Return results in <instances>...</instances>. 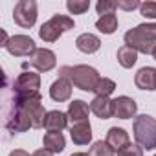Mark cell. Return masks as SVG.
I'll list each match as a JSON object with an SVG mask.
<instances>
[{
  "mask_svg": "<svg viewBox=\"0 0 156 156\" xmlns=\"http://www.w3.org/2000/svg\"><path fill=\"white\" fill-rule=\"evenodd\" d=\"M90 110L99 119H110L114 116V99L110 98H94L90 103Z\"/></svg>",
  "mask_w": 156,
  "mask_h": 156,
  "instance_id": "4fadbf2b",
  "label": "cell"
},
{
  "mask_svg": "<svg viewBox=\"0 0 156 156\" xmlns=\"http://www.w3.org/2000/svg\"><path fill=\"white\" fill-rule=\"evenodd\" d=\"M41 88V75L35 72H22L13 83V96L19 99L37 96Z\"/></svg>",
  "mask_w": 156,
  "mask_h": 156,
  "instance_id": "277c9868",
  "label": "cell"
},
{
  "mask_svg": "<svg viewBox=\"0 0 156 156\" xmlns=\"http://www.w3.org/2000/svg\"><path fill=\"white\" fill-rule=\"evenodd\" d=\"M145 37H149L151 41H154L156 42V22H147V24H140V26H136Z\"/></svg>",
  "mask_w": 156,
  "mask_h": 156,
  "instance_id": "4316f807",
  "label": "cell"
},
{
  "mask_svg": "<svg viewBox=\"0 0 156 156\" xmlns=\"http://www.w3.org/2000/svg\"><path fill=\"white\" fill-rule=\"evenodd\" d=\"M138 61V51L132 50L130 46H121L118 50V62L123 66V68H132Z\"/></svg>",
  "mask_w": 156,
  "mask_h": 156,
  "instance_id": "ffe728a7",
  "label": "cell"
},
{
  "mask_svg": "<svg viewBox=\"0 0 156 156\" xmlns=\"http://www.w3.org/2000/svg\"><path fill=\"white\" fill-rule=\"evenodd\" d=\"M96 28H98L101 33H105V35H112V33L118 30V17H116L114 13L103 15V17H99V19L96 20Z\"/></svg>",
  "mask_w": 156,
  "mask_h": 156,
  "instance_id": "d6986e66",
  "label": "cell"
},
{
  "mask_svg": "<svg viewBox=\"0 0 156 156\" xmlns=\"http://www.w3.org/2000/svg\"><path fill=\"white\" fill-rule=\"evenodd\" d=\"M9 156H30L24 149H15V151H11L9 152Z\"/></svg>",
  "mask_w": 156,
  "mask_h": 156,
  "instance_id": "f546056e",
  "label": "cell"
},
{
  "mask_svg": "<svg viewBox=\"0 0 156 156\" xmlns=\"http://www.w3.org/2000/svg\"><path fill=\"white\" fill-rule=\"evenodd\" d=\"M88 8H90L88 0H68L66 2V9L72 15H83L85 11H88Z\"/></svg>",
  "mask_w": 156,
  "mask_h": 156,
  "instance_id": "603a6c76",
  "label": "cell"
},
{
  "mask_svg": "<svg viewBox=\"0 0 156 156\" xmlns=\"http://www.w3.org/2000/svg\"><path fill=\"white\" fill-rule=\"evenodd\" d=\"M125 46H130L132 50L145 53V55L154 53V50H156V42L151 41L149 37H145L138 28H132L125 33Z\"/></svg>",
  "mask_w": 156,
  "mask_h": 156,
  "instance_id": "8992f818",
  "label": "cell"
},
{
  "mask_svg": "<svg viewBox=\"0 0 156 156\" xmlns=\"http://www.w3.org/2000/svg\"><path fill=\"white\" fill-rule=\"evenodd\" d=\"M105 141H107L116 152L121 151L123 147H127V145L130 143L129 132H127L125 129H121V127H110L108 132H107V140H105Z\"/></svg>",
  "mask_w": 156,
  "mask_h": 156,
  "instance_id": "5bb4252c",
  "label": "cell"
},
{
  "mask_svg": "<svg viewBox=\"0 0 156 156\" xmlns=\"http://www.w3.org/2000/svg\"><path fill=\"white\" fill-rule=\"evenodd\" d=\"M42 145H44V149H48V151H51L55 154V152L64 151L66 140H64L62 132H46L44 138H42Z\"/></svg>",
  "mask_w": 156,
  "mask_h": 156,
  "instance_id": "ac0fdd59",
  "label": "cell"
},
{
  "mask_svg": "<svg viewBox=\"0 0 156 156\" xmlns=\"http://www.w3.org/2000/svg\"><path fill=\"white\" fill-rule=\"evenodd\" d=\"M132 132H134L138 145H141L143 149L152 151L156 147V118H152L149 114L136 116L134 125H132Z\"/></svg>",
  "mask_w": 156,
  "mask_h": 156,
  "instance_id": "7a4b0ae2",
  "label": "cell"
},
{
  "mask_svg": "<svg viewBox=\"0 0 156 156\" xmlns=\"http://www.w3.org/2000/svg\"><path fill=\"white\" fill-rule=\"evenodd\" d=\"M28 64H31V66L37 68L39 72H50V70L55 68L57 57H55V53H53L51 50H48V48H37V50L30 55V62H28Z\"/></svg>",
  "mask_w": 156,
  "mask_h": 156,
  "instance_id": "ba28073f",
  "label": "cell"
},
{
  "mask_svg": "<svg viewBox=\"0 0 156 156\" xmlns=\"http://www.w3.org/2000/svg\"><path fill=\"white\" fill-rule=\"evenodd\" d=\"M154 156H156V154H154Z\"/></svg>",
  "mask_w": 156,
  "mask_h": 156,
  "instance_id": "d6a6232c",
  "label": "cell"
},
{
  "mask_svg": "<svg viewBox=\"0 0 156 156\" xmlns=\"http://www.w3.org/2000/svg\"><path fill=\"white\" fill-rule=\"evenodd\" d=\"M6 50L15 55V57H30L37 48H35V41L28 35H13L6 46Z\"/></svg>",
  "mask_w": 156,
  "mask_h": 156,
  "instance_id": "52a82bcc",
  "label": "cell"
},
{
  "mask_svg": "<svg viewBox=\"0 0 156 156\" xmlns=\"http://www.w3.org/2000/svg\"><path fill=\"white\" fill-rule=\"evenodd\" d=\"M68 116L61 110H50L46 114V121H44V129L48 132H61L62 129L68 127Z\"/></svg>",
  "mask_w": 156,
  "mask_h": 156,
  "instance_id": "9a60e30c",
  "label": "cell"
},
{
  "mask_svg": "<svg viewBox=\"0 0 156 156\" xmlns=\"http://www.w3.org/2000/svg\"><path fill=\"white\" fill-rule=\"evenodd\" d=\"M31 156H53V152H51V151H48V149H44V147H42V149H39V151H35V152H33V154H31Z\"/></svg>",
  "mask_w": 156,
  "mask_h": 156,
  "instance_id": "f1b7e54d",
  "label": "cell"
},
{
  "mask_svg": "<svg viewBox=\"0 0 156 156\" xmlns=\"http://www.w3.org/2000/svg\"><path fill=\"white\" fill-rule=\"evenodd\" d=\"M152 55H154V61H156V50H154V53H152Z\"/></svg>",
  "mask_w": 156,
  "mask_h": 156,
  "instance_id": "1f68e13d",
  "label": "cell"
},
{
  "mask_svg": "<svg viewBox=\"0 0 156 156\" xmlns=\"http://www.w3.org/2000/svg\"><path fill=\"white\" fill-rule=\"evenodd\" d=\"M72 83L68 79H64V77H59L57 81L51 83L50 87V98L57 103H62V101H68L72 98Z\"/></svg>",
  "mask_w": 156,
  "mask_h": 156,
  "instance_id": "7c38bea8",
  "label": "cell"
},
{
  "mask_svg": "<svg viewBox=\"0 0 156 156\" xmlns=\"http://www.w3.org/2000/svg\"><path fill=\"white\" fill-rule=\"evenodd\" d=\"M88 114H90V107L83 101V99H73L70 105H68V121L72 125H77V123H85L88 121Z\"/></svg>",
  "mask_w": 156,
  "mask_h": 156,
  "instance_id": "30bf717a",
  "label": "cell"
},
{
  "mask_svg": "<svg viewBox=\"0 0 156 156\" xmlns=\"http://www.w3.org/2000/svg\"><path fill=\"white\" fill-rule=\"evenodd\" d=\"M70 156H88V152H73V154H70Z\"/></svg>",
  "mask_w": 156,
  "mask_h": 156,
  "instance_id": "4dcf8cb0",
  "label": "cell"
},
{
  "mask_svg": "<svg viewBox=\"0 0 156 156\" xmlns=\"http://www.w3.org/2000/svg\"><path fill=\"white\" fill-rule=\"evenodd\" d=\"M118 156H143V147L129 143L127 147H123L121 151H118Z\"/></svg>",
  "mask_w": 156,
  "mask_h": 156,
  "instance_id": "d4e9b609",
  "label": "cell"
},
{
  "mask_svg": "<svg viewBox=\"0 0 156 156\" xmlns=\"http://www.w3.org/2000/svg\"><path fill=\"white\" fill-rule=\"evenodd\" d=\"M140 13L145 17V19H156V2H143L140 6Z\"/></svg>",
  "mask_w": 156,
  "mask_h": 156,
  "instance_id": "484cf974",
  "label": "cell"
},
{
  "mask_svg": "<svg viewBox=\"0 0 156 156\" xmlns=\"http://www.w3.org/2000/svg\"><path fill=\"white\" fill-rule=\"evenodd\" d=\"M75 48L83 53H96L101 48V41L94 33H81L75 39Z\"/></svg>",
  "mask_w": 156,
  "mask_h": 156,
  "instance_id": "e0dca14e",
  "label": "cell"
},
{
  "mask_svg": "<svg viewBox=\"0 0 156 156\" xmlns=\"http://www.w3.org/2000/svg\"><path fill=\"white\" fill-rule=\"evenodd\" d=\"M116 2H112V0H99V2L96 4V9H98V13L103 17V15H110V13H114L116 11Z\"/></svg>",
  "mask_w": 156,
  "mask_h": 156,
  "instance_id": "cb8c5ba5",
  "label": "cell"
},
{
  "mask_svg": "<svg viewBox=\"0 0 156 156\" xmlns=\"http://www.w3.org/2000/svg\"><path fill=\"white\" fill-rule=\"evenodd\" d=\"M138 112V105L129 96H119L114 99V116L119 119H130Z\"/></svg>",
  "mask_w": 156,
  "mask_h": 156,
  "instance_id": "9c48e42d",
  "label": "cell"
},
{
  "mask_svg": "<svg viewBox=\"0 0 156 156\" xmlns=\"http://www.w3.org/2000/svg\"><path fill=\"white\" fill-rule=\"evenodd\" d=\"M59 77L68 79L75 88L83 92H94L96 85L99 83V72L88 64H75V66H61Z\"/></svg>",
  "mask_w": 156,
  "mask_h": 156,
  "instance_id": "6da1fadb",
  "label": "cell"
},
{
  "mask_svg": "<svg viewBox=\"0 0 156 156\" xmlns=\"http://www.w3.org/2000/svg\"><path fill=\"white\" fill-rule=\"evenodd\" d=\"M134 83L140 90H156V68L143 66L136 72Z\"/></svg>",
  "mask_w": 156,
  "mask_h": 156,
  "instance_id": "8fae6325",
  "label": "cell"
},
{
  "mask_svg": "<svg viewBox=\"0 0 156 156\" xmlns=\"http://www.w3.org/2000/svg\"><path fill=\"white\" fill-rule=\"evenodd\" d=\"M70 136H72V141L75 145H88L90 140H92V127H90V123L85 121V123L72 125L70 127Z\"/></svg>",
  "mask_w": 156,
  "mask_h": 156,
  "instance_id": "2e32d148",
  "label": "cell"
},
{
  "mask_svg": "<svg viewBox=\"0 0 156 156\" xmlns=\"http://www.w3.org/2000/svg\"><path fill=\"white\" fill-rule=\"evenodd\" d=\"M114 90H116V83H114L112 79H108V77H101L99 83L96 85L94 94H96L98 98H108Z\"/></svg>",
  "mask_w": 156,
  "mask_h": 156,
  "instance_id": "44dd1931",
  "label": "cell"
},
{
  "mask_svg": "<svg viewBox=\"0 0 156 156\" xmlns=\"http://www.w3.org/2000/svg\"><path fill=\"white\" fill-rule=\"evenodd\" d=\"M73 26H75L73 19L57 13V15H53L48 22H44V24L41 26V30H39V37H41L44 42H55L64 31L73 30Z\"/></svg>",
  "mask_w": 156,
  "mask_h": 156,
  "instance_id": "3957f363",
  "label": "cell"
},
{
  "mask_svg": "<svg viewBox=\"0 0 156 156\" xmlns=\"http://www.w3.org/2000/svg\"><path fill=\"white\" fill-rule=\"evenodd\" d=\"M114 154L116 151L107 141H96L88 151V156H114Z\"/></svg>",
  "mask_w": 156,
  "mask_h": 156,
  "instance_id": "7402d4cb",
  "label": "cell"
},
{
  "mask_svg": "<svg viewBox=\"0 0 156 156\" xmlns=\"http://www.w3.org/2000/svg\"><path fill=\"white\" fill-rule=\"evenodd\" d=\"M116 6L119 9H123V11H132L136 8H140L141 4L138 2V0H119V2H116Z\"/></svg>",
  "mask_w": 156,
  "mask_h": 156,
  "instance_id": "83f0119b",
  "label": "cell"
},
{
  "mask_svg": "<svg viewBox=\"0 0 156 156\" xmlns=\"http://www.w3.org/2000/svg\"><path fill=\"white\" fill-rule=\"evenodd\" d=\"M13 20L20 28H31L37 20V2L35 0H20L15 4Z\"/></svg>",
  "mask_w": 156,
  "mask_h": 156,
  "instance_id": "5b68a950",
  "label": "cell"
}]
</instances>
